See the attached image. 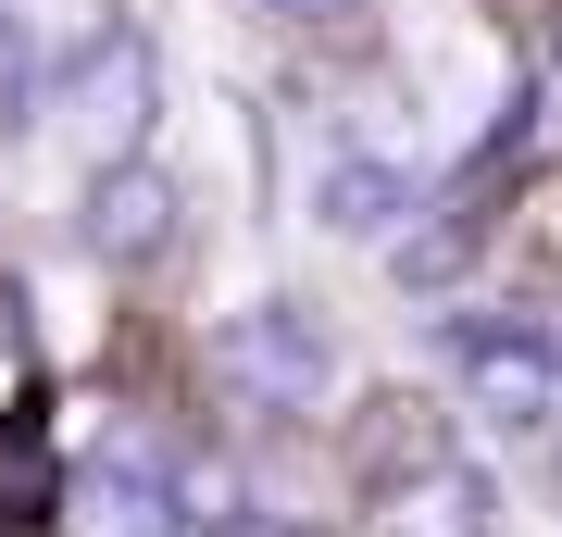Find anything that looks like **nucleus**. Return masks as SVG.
Returning a JSON list of instances; mask_svg holds the SVG:
<instances>
[{
    "label": "nucleus",
    "mask_w": 562,
    "mask_h": 537,
    "mask_svg": "<svg viewBox=\"0 0 562 537\" xmlns=\"http://www.w3.org/2000/svg\"><path fill=\"white\" fill-rule=\"evenodd\" d=\"M88 250H101V262L176 250V188H162L150 163H101V188H88Z\"/></svg>",
    "instance_id": "nucleus-2"
},
{
    "label": "nucleus",
    "mask_w": 562,
    "mask_h": 537,
    "mask_svg": "<svg viewBox=\"0 0 562 537\" xmlns=\"http://www.w3.org/2000/svg\"><path fill=\"white\" fill-rule=\"evenodd\" d=\"M138 113H150V51H138V38H88V51H63V76H50V125H76L88 163H113L125 138H138Z\"/></svg>",
    "instance_id": "nucleus-1"
},
{
    "label": "nucleus",
    "mask_w": 562,
    "mask_h": 537,
    "mask_svg": "<svg viewBox=\"0 0 562 537\" xmlns=\"http://www.w3.org/2000/svg\"><path fill=\"white\" fill-rule=\"evenodd\" d=\"M63 537H176V500H162V476H138V462H88V476L63 488Z\"/></svg>",
    "instance_id": "nucleus-3"
}]
</instances>
